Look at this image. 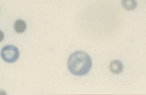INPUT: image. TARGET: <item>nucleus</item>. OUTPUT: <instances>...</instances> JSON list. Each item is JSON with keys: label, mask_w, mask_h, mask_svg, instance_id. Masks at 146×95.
I'll return each instance as SVG.
<instances>
[{"label": "nucleus", "mask_w": 146, "mask_h": 95, "mask_svg": "<svg viewBox=\"0 0 146 95\" xmlns=\"http://www.w3.org/2000/svg\"><path fill=\"white\" fill-rule=\"evenodd\" d=\"M91 57L85 52L78 51L70 55L67 62V67L70 72L76 76L87 74L92 67Z\"/></svg>", "instance_id": "f257e3e1"}, {"label": "nucleus", "mask_w": 146, "mask_h": 95, "mask_svg": "<svg viewBox=\"0 0 146 95\" xmlns=\"http://www.w3.org/2000/svg\"><path fill=\"white\" fill-rule=\"evenodd\" d=\"M19 51L15 46L8 45L3 47L1 51V56L5 62L12 63L19 58Z\"/></svg>", "instance_id": "f03ea898"}, {"label": "nucleus", "mask_w": 146, "mask_h": 95, "mask_svg": "<svg viewBox=\"0 0 146 95\" xmlns=\"http://www.w3.org/2000/svg\"><path fill=\"white\" fill-rule=\"evenodd\" d=\"M109 69L112 73L114 74H119L123 71V64L120 61L115 60L110 63Z\"/></svg>", "instance_id": "7ed1b4c3"}, {"label": "nucleus", "mask_w": 146, "mask_h": 95, "mask_svg": "<svg viewBox=\"0 0 146 95\" xmlns=\"http://www.w3.org/2000/svg\"><path fill=\"white\" fill-rule=\"evenodd\" d=\"M121 3L123 8L127 10H132L137 6V3L135 0H121Z\"/></svg>", "instance_id": "20e7f679"}, {"label": "nucleus", "mask_w": 146, "mask_h": 95, "mask_svg": "<svg viewBox=\"0 0 146 95\" xmlns=\"http://www.w3.org/2000/svg\"><path fill=\"white\" fill-rule=\"evenodd\" d=\"M27 26L26 22L22 20H18L15 22L14 29L18 33H22L26 30Z\"/></svg>", "instance_id": "39448f33"}, {"label": "nucleus", "mask_w": 146, "mask_h": 95, "mask_svg": "<svg viewBox=\"0 0 146 95\" xmlns=\"http://www.w3.org/2000/svg\"><path fill=\"white\" fill-rule=\"evenodd\" d=\"M4 34L1 30H0V42H2L4 39Z\"/></svg>", "instance_id": "423d86ee"}, {"label": "nucleus", "mask_w": 146, "mask_h": 95, "mask_svg": "<svg viewBox=\"0 0 146 95\" xmlns=\"http://www.w3.org/2000/svg\"><path fill=\"white\" fill-rule=\"evenodd\" d=\"M6 93L3 90H0V95H5Z\"/></svg>", "instance_id": "0eeeda50"}]
</instances>
